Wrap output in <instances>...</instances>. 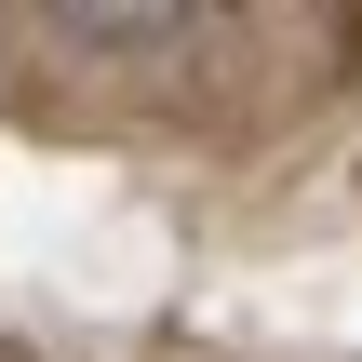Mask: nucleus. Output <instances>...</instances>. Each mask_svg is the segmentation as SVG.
Segmentation results:
<instances>
[{
    "label": "nucleus",
    "mask_w": 362,
    "mask_h": 362,
    "mask_svg": "<svg viewBox=\"0 0 362 362\" xmlns=\"http://www.w3.org/2000/svg\"><path fill=\"white\" fill-rule=\"evenodd\" d=\"M67 13H81L94 40H161V27H188L202 0H67Z\"/></svg>",
    "instance_id": "nucleus-1"
}]
</instances>
